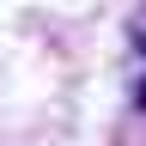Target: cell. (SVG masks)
<instances>
[{"label":"cell","instance_id":"6da1fadb","mask_svg":"<svg viewBox=\"0 0 146 146\" xmlns=\"http://www.w3.org/2000/svg\"><path fill=\"white\" fill-rule=\"evenodd\" d=\"M140 104H146V91H140Z\"/></svg>","mask_w":146,"mask_h":146}]
</instances>
